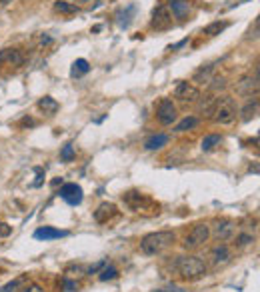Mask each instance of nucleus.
Listing matches in <instances>:
<instances>
[{"label":"nucleus","instance_id":"obj_1","mask_svg":"<svg viewBox=\"0 0 260 292\" xmlns=\"http://www.w3.org/2000/svg\"><path fill=\"white\" fill-rule=\"evenodd\" d=\"M174 232L172 230H158V232H150L140 240V252L148 254V256H154L160 254L162 250H166L172 242H174Z\"/></svg>","mask_w":260,"mask_h":292},{"label":"nucleus","instance_id":"obj_2","mask_svg":"<svg viewBox=\"0 0 260 292\" xmlns=\"http://www.w3.org/2000/svg\"><path fill=\"white\" fill-rule=\"evenodd\" d=\"M176 270H178V274L182 280H200L204 274H206V264L200 256H178L176 260Z\"/></svg>","mask_w":260,"mask_h":292},{"label":"nucleus","instance_id":"obj_3","mask_svg":"<svg viewBox=\"0 0 260 292\" xmlns=\"http://www.w3.org/2000/svg\"><path fill=\"white\" fill-rule=\"evenodd\" d=\"M122 202L130 208L132 212H142V210H152L158 212V204H154L152 198H148L146 194L138 192V190H128L122 194Z\"/></svg>","mask_w":260,"mask_h":292},{"label":"nucleus","instance_id":"obj_4","mask_svg":"<svg viewBox=\"0 0 260 292\" xmlns=\"http://www.w3.org/2000/svg\"><path fill=\"white\" fill-rule=\"evenodd\" d=\"M212 120L216 124H230L236 120V104L230 96H220L216 100V106L212 112Z\"/></svg>","mask_w":260,"mask_h":292},{"label":"nucleus","instance_id":"obj_5","mask_svg":"<svg viewBox=\"0 0 260 292\" xmlns=\"http://www.w3.org/2000/svg\"><path fill=\"white\" fill-rule=\"evenodd\" d=\"M208 238H210V226L208 224H194L192 226V230L188 232V236L184 238V248H188V250H192V248H198V246H202L204 242H208Z\"/></svg>","mask_w":260,"mask_h":292},{"label":"nucleus","instance_id":"obj_6","mask_svg":"<svg viewBox=\"0 0 260 292\" xmlns=\"http://www.w3.org/2000/svg\"><path fill=\"white\" fill-rule=\"evenodd\" d=\"M176 106H174V102H172L170 98H162L158 102V106H156V118L158 122L162 124V126H170L172 122L176 120Z\"/></svg>","mask_w":260,"mask_h":292},{"label":"nucleus","instance_id":"obj_7","mask_svg":"<svg viewBox=\"0 0 260 292\" xmlns=\"http://www.w3.org/2000/svg\"><path fill=\"white\" fill-rule=\"evenodd\" d=\"M58 194H60V198H62L64 202L70 204V206H78V204L82 202V198H84L82 186H80V184H76V182H68V184H64Z\"/></svg>","mask_w":260,"mask_h":292},{"label":"nucleus","instance_id":"obj_8","mask_svg":"<svg viewBox=\"0 0 260 292\" xmlns=\"http://www.w3.org/2000/svg\"><path fill=\"white\" fill-rule=\"evenodd\" d=\"M150 26L154 30H168L172 26V14L166 6H156L152 10V20H150Z\"/></svg>","mask_w":260,"mask_h":292},{"label":"nucleus","instance_id":"obj_9","mask_svg":"<svg viewBox=\"0 0 260 292\" xmlns=\"http://www.w3.org/2000/svg\"><path fill=\"white\" fill-rule=\"evenodd\" d=\"M174 96L180 102H196L200 98V90L194 86V84H190V82L180 80L178 84H176V88H174Z\"/></svg>","mask_w":260,"mask_h":292},{"label":"nucleus","instance_id":"obj_10","mask_svg":"<svg viewBox=\"0 0 260 292\" xmlns=\"http://www.w3.org/2000/svg\"><path fill=\"white\" fill-rule=\"evenodd\" d=\"M234 228H236V226H234L232 220H228V218H218V220H214L212 234H214L216 240L224 242V240H230V238L234 236Z\"/></svg>","mask_w":260,"mask_h":292},{"label":"nucleus","instance_id":"obj_11","mask_svg":"<svg viewBox=\"0 0 260 292\" xmlns=\"http://www.w3.org/2000/svg\"><path fill=\"white\" fill-rule=\"evenodd\" d=\"M236 92L242 94V96H252V92H254V96H256V92H258V70L254 72V76L246 74V76H242L240 80H238L236 82Z\"/></svg>","mask_w":260,"mask_h":292},{"label":"nucleus","instance_id":"obj_12","mask_svg":"<svg viewBox=\"0 0 260 292\" xmlns=\"http://www.w3.org/2000/svg\"><path fill=\"white\" fill-rule=\"evenodd\" d=\"M0 64L8 66H22L24 64V54L18 48H2L0 50Z\"/></svg>","mask_w":260,"mask_h":292},{"label":"nucleus","instance_id":"obj_13","mask_svg":"<svg viewBox=\"0 0 260 292\" xmlns=\"http://www.w3.org/2000/svg\"><path fill=\"white\" fill-rule=\"evenodd\" d=\"M116 214H118L116 204H112V202H102V204L96 208V210H94V220H96L98 224H106L108 220H112Z\"/></svg>","mask_w":260,"mask_h":292},{"label":"nucleus","instance_id":"obj_14","mask_svg":"<svg viewBox=\"0 0 260 292\" xmlns=\"http://www.w3.org/2000/svg\"><path fill=\"white\" fill-rule=\"evenodd\" d=\"M210 258H212L214 266H224V264H228L232 260V252H230V248L226 244H218V246L212 248Z\"/></svg>","mask_w":260,"mask_h":292},{"label":"nucleus","instance_id":"obj_15","mask_svg":"<svg viewBox=\"0 0 260 292\" xmlns=\"http://www.w3.org/2000/svg\"><path fill=\"white\" fill-rule=\"evenodd\" d=\"M68 232L66 230H58V228L52 226H40L38 230H34V238L36 240H56V238H66Z\"/></svg>","mask_w":260,"mask_h":292},{"label":"nucleus","instance_id":"obj_16","mask_svg":"<svg viewBox=\"0 0 260 292\" xmlns=\"http://www.w3.org/2000/svg\"><path fill=\"white\" fill-rule=\"evenodd\" d=\"M216 98L214 94H206V96H200L198 98V112L204 114V116H212L214 112V106H216Z\"/></svg>","mask_w":260,"mask_h":292},{"label":"nucleus","instance_id":"obj_17","mask_svg":"<svg viewBox=\"0 0 260 292\" xmlns=\"http://www.w3.org/2000/svg\"><path fill=\"white\" fill-rule=\"evenodd\" d=\"M38 108L44 112L46 116H54V114L58 112V108H60V104H58L52 96H44V98L38 100Z\"/></svg>","mask_w":260,"mask_h":292},{"label":"nucleus","instance_id":"obj_18","mask_svg":"<svg viewBox=\"0 0 260 292\" xmlns=\"http://www.w3.org/2000/svg\"><path fill=\"white\" fill-rule=\"evenodd\" d=\"M134 4H128L124 10H118L116 12V22H118V26L120 28H128L130 26V20H132V16H134Z\"/></svg>","mask_w":260,"mask_h":292},{"label":"nucleus","instance_id":"obj_19","mask_svg":"<svg viewBox=\"0 0 260 292\" xmlns=\"http://www.w3.org/2000/svg\"><path fill=\"white\" fill-rule=\"evenodd\" d=\"M54 10L60 12V14H64V16H72V14L80 12V8L76 4H72V2H68V0H56V2H54Z\"/></svg>","mask_w":260,"mask_h":292},{"label":"nucleus","instance_id":"obj_20","mask_svg":"<svg viewBox=\"0 0 260 292\" xmlns=\"http://www.w3.org/2000/svg\"><path fill=\"white\" fill-rule=\"evenodd\" d=\"M88 70H90L88 60H86V58H76V60L72 62L70 74H72L74 78H80V76H84V74H88Z\"/></svg>","mask_w":260,"mask_h":292},{"label":"nucleus","instance_id":"obj_21","mask_svg":"<svg viewBox=\"0 0 260 292\" xmlns=\"http://www.w3.org/2000/svg\"><path fill=\"white\" fill-rule=\"evenodd\" d=\"M170 10H172V14H174V18H186L188 16V12H190V6H188V2H184V0H172L170 2Z\"/></svg>","mask_w":260,"mask_h":292},{"label":"nucleus","instance_id":"obj_22","mask_svg":"<svg viewBox=\"0 0 260 292\" xmlns=\"http://www.w3.org/2000/svg\"><path fill=\"white\" fill-rule=\"evenodd\" d=\"M168 142V136L166 134H154V136H150L146 142H144V148L146 150H160L162 146H166Z\"/></svg>","mask_w":260,"mask_h":292},{"label":"nucleus","instance_id":"obj_23","mask_svg":"<svg viewBox=\"0 0 260 292\" xmlns=\"http://www.w3.org/2000/svg\"><path fill=\"white\" fill-rule=\"evenodd\" d=\"M212 72H214V64H206V66H202L200 70H196L194 72V82H198V84H208L210 82V78H212Z\"/></svg>","mask_w":260,"mask_h":292},{"label":"nucleus","instance_id":"obj_24","mask_svg":"<svg viewBox=\"0 0 260 292\" xmlns=\"http://www.w3.org/2000/svg\"><path fill=\"white\" fill-rule=\"evenodd\" d=\"M240 114H242V120H244V122L252 120V118L258 114V98H256V96L244 104V108L240 110Z\"/></svg>","mask_w":260,"mask_h":292},{"label":"nucleus","instance_id":"obj_25","mask_svg":"<svg viewBox=\"0 0 260 292\" xmlns=\"http://www.w3.org/2000/svg\"><path fill=\"white\" fill-rule=\"evenodd\" d=\"M26 282H30L28 280V276L26 274H22V276H18V278H14L12 282H8V284H4L2 288H0V292H18L20 288H22Z\"/></svg>","mask_w":260,"mask_h":292},{"label":"nucleus","instance_id":"obj_26","mask_svg":"<svg viewBox=\"0 0 260 292\" xmlns=\"http://www.w3.org/2000/svg\"><path fill=\"white\" fill-rule=\"evenodd\" d=\"M198 124V118L196 116H186V118H182L178 124H176V132H186V130H192L194 126Z\"/></svg>","mask_w":260,"mask_h":292},{"label":"nucleus","instance_id":"obj_27","mask_svg":"<svg viewBox=\"0 0 260 292\" xmlns=\"http://www.w3.org/2000/svg\"><path fill=\"white\" fill-rule=\"evenodd\" d=\"M220 144V136L218 134H208V136H204L202 138V144H200V148L204 150V152H210L214 146H218Z\"/></svg>","mask_w":260,"mask_h":292},{"label":"nucleus","instance_id":"obj_28","mask_svg":"<svg viewBox=\"0 0 260 292\" xmlns=\"http://www.w3.org/2000/svg\"><path fill=\"white\" fill-rule=\"evenodd\" d=\"M226 26H228V22H220V20H216V22H210V24L204 28V34H206V36H216V34H220Z\"/></svg>","mask_w":260,"mask_h":292},{"label":"nucleus","instance_id":"obj_29","mask_svg":"<svg viewBox=\"0 0 260 292\" xmlns=\"http://www.w3.org/2000/svg\"><path fill=\"white\" fill-rule=\"evenodd\" d=\"M118 276V270H116V266H112V264H108V266H104L102 270H100V280L102 282H106V280H114Z\"/></svg>","mask_w":260,"mask_h":292},{"label":"nucleus","instance_id":"obj_30","mask_svg":"<svg viewBox=\"0 0 260 292\" xmlns=\"http://www.w3.org/2000/svg\"><path fill=\"white\" fill-rule=\"evenodd\" d=\"M224 88H226V78H222V76L210 78V90H212V92H220V90H224Z\"/></svg>","mask_w":260,"mask_h":292},{"label":"nucleus","instance_id":"obj_31","mask_svg":"<svg viewBox=\"0 0 260 292\" xmlns=\"http://www.w3.org/2000/svg\"><path fill=\"white\" fill-rule=\"evenodd\" d=\"M74 156H76V152H74V146H72V144H66V146H64V148L60 150V158H62L64 162L74 160Z\"/></svg>","mask_w":260,"mask_h":292},{"label":"nucleus","instance_id":"obj_32","mask_svg":"<svg viewBox=\"0 0 260 292\" xmlns=\"http://www.w3.org/2000/svg\"><path fill=\"white\" fill-rule=\"evenodd\" d=\"M252 242H254V236L244 232V234H238V236H236V242H234V244H236L238 248H244V246H248V244H252Z\"/></svg>","mask_w":260,"mask_h":292},{"label":"nucleus","instance_id":"obj_33","mask_svg":"<svg viewBox=\"0 0 260 292\" xmlns=\"http://www.w3.org/2000/svg\"><path fill=\"white\" fill-rule=\"evenodd\" d=\"M12 234V226H8L6 222H0V238H6Z\"/></svg>","mask_w":260,"mask_h":292},{"label":"nucleus","instance_id":"obj_34","mask_svg":"<svg viewBox=\"0 0 260 292\" xmlns=\"http://www.w3.org/2000/svg\"><path fill=\"white\" fill-rule=\"evenodd\" d=\"M18 292H42V288H40L38 284H30V282H26V286H22Z\"/></svg>","mask_w":260,"mask_h":292},{"label":"nucleus","instance_id":"obj_35","mask_svg":"<svg viewBox=\"0 0 260 292\" xmlns=\"http://www.w3.org/2000/svg\"><path fill=\"white\" fill-rule=\"evenodd\" d=\"M104 266H106V260H100V262H96L94 266H90V268H88V274H96L98 270H102Z\"/></svg>","mask_w":260,"mask_h":292},{"label":"nucleus","instance_id":"obj_36","mask_svg":"<svg viewBox=\"0 0 260 292\" xmlns=\"http://www.w3.org/2000/svg\"><path fill=\"white\" fill-rule=\"evenodd\" d=\"M42 178H44V170H42V168H36V180H34V188H38V186L42 184Z\"/></svg>","mask_w":260,"mask_h":292},{"label":"nucleus","instance_id":"obj_37","mask_svg":"<svg viewBox=\"0 0 260 292\" xmlns=\"http://www.w3.org/2000/svg\"><path fill=\"white\" fill-rule=\"evenodd\" d=\"M72 290H76V282L64 278V292H72Z\"/></svg>","mask_w":260,"mask_h":292},{"label":"nucleus","instance_id":"obj_38","mask_svg":"<svg viewBox=\"0 0 260 292\" xmlns=\"http://www.w3.org/2000/svg\"><path fill=\"white\" fill-rule=\"evenodd\" d=\"M186 42H188V38H186V40H180V42H178V44H174V46H170L168 50H176V48H182V46H184Z\"/></svg>","mask_w":260,"mask_h":292},{"label":"nucleus","instance_id":"obj_39","mask_svg":"<svg viewBox=\"0 0 260 292\" xmlns=\"http://www.w3.org/2000/svg\"><path fill=\"white\" fill-rule=\"evenodd\" d=\"M168 292H184V290H182V288H174V286H172Z\"/></svg>","mask_w":260,"mask_h":292},{"label":"nucleus","instance_id":"obj_40","mask_svg":"<svg viewBox=\"0 0 260 292\" xmlns=\"http://www.w3.org/2000/svg\"><path fill=\"white\" fill-rule=\"evenodd\" d=\"M12 2V0H0V4H2V6H6V4H10Z\"/></svg>","mask_w":260,"mask_h":292},{"label":"nucleus","instance_id":"obj_41","mask_svg":"<svg viewBox=\"0 0 260 292\" xmlns=\"http://www.w3.org/2000/svg\"><path fill=\"white\" fill-rule=\"evenodd\" d=\"M156 292H164V290H156Z\"/></svg>","mask_w":260,"mask_h":292},{"label":"nucleus","instance_id":"obj_42","mask_svg":"<svg viewBox=\"0 0 260 292\" xmlns=\"http://www.w3.org/2000/svg\"><path fill=\"white\" fill-rule=\"evenodd\" d=\"M170 2H172V0H170Z\"/></svg>","mask_w":260,"mask_h":292}]
</instances>
